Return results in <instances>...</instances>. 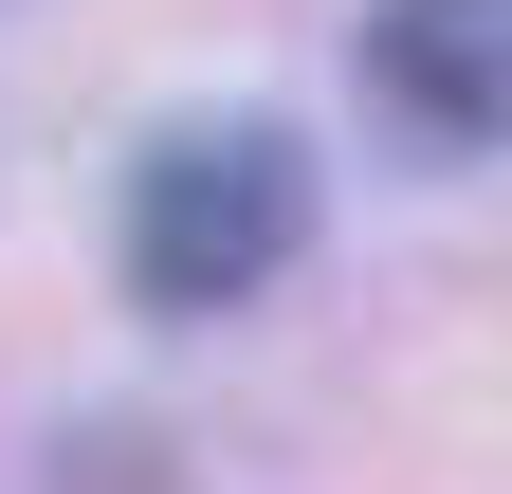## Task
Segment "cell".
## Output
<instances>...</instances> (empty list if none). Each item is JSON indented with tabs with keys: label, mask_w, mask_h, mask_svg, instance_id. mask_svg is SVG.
Masks as SVG:
<instances>
[{
	"label": "cell",
	"mask_w": 512,
	"mask_h": 494,
	"mask_svg": "<svg viewBox=\"0 0 512 494\" xmlns=\"http://www.w3.org/2000/svg\"><path fill=\"white\" fill-rule=\"evenodd\" d=\"M366 92L421 147H494L512 129V0H384L366 19Z\"/></svg>",
	"instance_id": "7a4b0ae2"
},
{
	"label": "cell",
	"mask_w": 512,
	"mask_h": 494,
	"mask_svg": "<svg viewBox=\"0 0 512 494\" xmlns=\"http://www.w3.org/2000/svg\"><path fill=\"white\" fill-rule=\"evenodd\" d=\"M311 257V147L275 129V110H220V129H165L147 165H128V293H147L165 330L202 312H256Z\"/></svg>",
	"instance_id": "6da1fadb"
}]
</instances>
